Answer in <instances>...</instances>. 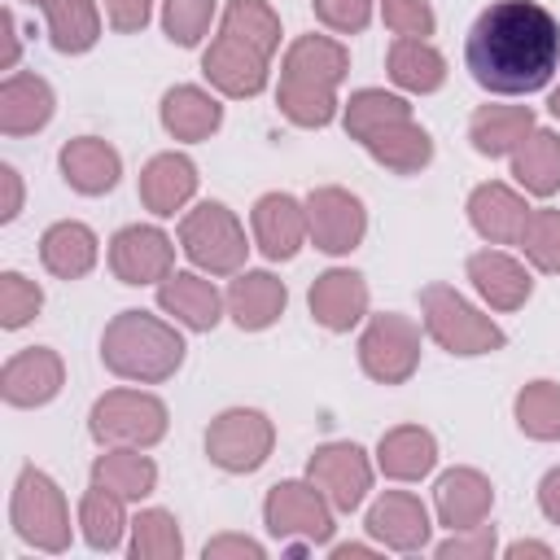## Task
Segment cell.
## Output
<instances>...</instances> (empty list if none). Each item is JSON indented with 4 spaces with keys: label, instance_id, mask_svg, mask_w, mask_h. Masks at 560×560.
<instances>
[{
    "label": "cell",
    "instance_id": "obj_1",
    "mask_svg": "<svg viewBox=\"0 0 560 560\" xmlns=\"http://www.w3.org/2000/svg\"><path fill=\"white\" fill-rule=\"evenodd\" d=\"M464 66L494 96H529L560 66V22L534 0H499L472 22Z\"/></svg>",
    "mask_w": 560,
    "mask_h": 560
},
{
    "label": "cell",
    "instance_id": "obj_2",
    "mask_svg": "<svg viewBox=\"0 0 560 560\" xmlns=\"http://www.w3.org/2000/svg\"><path fill=\"white\" fill-rule=\"evenodd\" d=\"M350 70L346 44L328 35H298L280 66L276 105L298 127H328L337 118V88Z\"/></svg>",
    "mask_w": 560,
    "mask_h": 560
},
{
    "label": "cell",
    "instance_id": "obj_3",
    "mask_svg": "<svg viewBox=\"0 0 560 560\" xmlns=\"http://www.w3.org/2000/svg\"><path fill=\"white\" fill-rule=\"evenodd\" d=\"M101 363L122 381L158 385L179 372L184 337L149 311H118L101 332Z\"/></svg>",
    "mask_w": 560,
    "mask_h": 560
},
{
    "label": "cell",
    "instance_id": "obj_4",
    "mask_svg": "<svg viewBox=\"0 0 560 560\" xmlns=\"http://www.w3.org/2000/svg\"><path fill=\"white\" fill-rule=\"evenodd\" d=\"M420 315H424V332L446 350V354H494L503 350V328L481 315L468 298H459L451 284H424L420 289Z\"/></svg>",
    "mask_w": 560,
    "mask_h": 560
},
{
    "label": "cell",
    "instance_id": "obj_5",
    "mask_svg": "<svg viewBox=\"0 0 560 560\" xmlns=\"http://www.w3.org/2000/svg\"><path fill=\"white\" fill-rule=\"evenodd\" d=\"M9 521H13L18 538L31 542V547H39V551H66L70 547V508H66V494L39 468H22L18 472Z\"/></svg>",
    "mask_w": 560,
    "mask_h": 560
},
{
    "label": "cell",
    "instance_id": "obj_6",
    "mask_svg": "<svg viewBox=\"0 0 560 560\" xmlns=\"http://www.w3.org/2000/svg\"><path fill=\"white\" fill-rule=\"evenodd\" d=\"M179 249L188 254L192 267L210 271V276H236L245 267V228L236 223V214L223 201H201L184 214L179 223Z\"/></svg>",
    "mask_w": 560,
    "mask_h": 560
},
{
    "label": "cell",
    "instance_id": "obj_7",
    "mask_svg": "<svg viewBox=\"0 0 560 560\" xmlns=\"http://www.w3.org/2000/svg\"><path fill=\"white\" fill-rule=\"evenodd\" d=\"M166 402L144 389H109L92 402L88 433L101 446H153L166 438Z\"/></svg>",
    "mask_w": 560,
    "mask_h": 560
},
{
    "label": "cell",
    "instance_id": "obj_8",
    "mask_svg": "<svg viewBox=\"0 0 560 560\" xmlns=\"http://www.w3.org/2000/svg\"><path fill=\"white\" fill-rule=\"evenodd\" d=\"M262 521L271 529V538L302 547H324L332 538V503L324 499V490L306 477V481H280L267 490L262 503Z\"/></svg>",
    "mask_w": 560,
    "mask_h": 560
},
{
    "label": "cell",
    "instance_id": "obj_9",
    "mask_svg": "<svg viewBox=\"0 0 560 560\" xmlns=\"http://www.w3.org/2000/svg\"><path fill=\"white\" fill-rule=\"evenodd\" d=\"M359 368L381 385L411 381V372L420 368V324L398 311L372 315L359 337Z\"/></svg>",
    "mask_w": 560,
    "mask_h": 560
},
{
    "label": "cell",
    "instance_id": "obj_10",
    "mask_svg": "<svg viewBox=\"0 0 560 560\" xmlns=\"http://www.w3.org/2000/svg\"><path fill=\"white\" fill-rule=\"evenodd\" d=\"M276 446V424L254 407H232L210 420L206 429V455L223 472H254L267 464Z\"/></svg>",
    "mask_w": 560,
    "mask_h": 560
},
{
    "label": "cell",
    "instance_id": "obj_11",
    "mask_svg": "<svg viewBox=\"0 0 560 560\" xmlns=\"http://www.w3.org/2000/svg\"><path fill=\"white\" fill-rule=\"evenodd\" d=\"M306 477L324 490L332 512H354L372 490V464L354 442H324L306 459Z\"/></svg>",
    "mask_w": 560,
    "mask_h": 560
},
{
    "label": "cell",
    "instance_id": "obj_12",
    "mask_svg": "<svg viewBox=\"0 0 560 560\" xmlns=\"http://www.w3.org/2000/svg\"><path fill=\"white\" fill-rule=\"evenodd\" d=\"M306 228H311V245L324 254H350L363 232H368V214L363 201L337 184L311 188L306 192Z\"/></svg>",
    "mask_w": 560,
    "mask_h": 560
},
{
    "label": "cell",
    "instance_id": "obj_13",
    "mask_svg": "<svg viewBox=\"0 0 560 560\" xmlns=\"http://www.w3.org/2000/svg\"><path fill=\"white\" fill-rule=\"evenodd\" d=\"M175 267V245L153 223H131L109 241V271L122 284H162Z\"/></svg>",
    "mask_w": 560,
    "mask_h": 560
},
{
    "label": "cell",
    "instance_id": "obj_14",
    "mask_svg": "<svg viewBox=\"0 0 560 560\" xmlns=\"http://www.w3.org/2000/svg\"><path fill=\"white\" fill-rule=\"evenodd\" d=\"M267 61L258 48L241 44L236 35L219 31L210 39V48L201 52V74L210 79V88H219L223 96H258L267 88Z\"/></svg>",
    "mask_w": 560,
    "mask_h": 560
},
{
    "label": "cell",
    "instance_id": "obj_15",
    "mask_svg": "<svg viewBox=\"0 0 560 560\" xmlns=\"http://www.w3.org/2000/svg\"><path fill=\"white\" fill-rule=\"evenodd\" d=\"M61 381H66V368L57 359V350L48 346H26L18 350L4 372H0V398L9 407H44L61 394Z\"/></svg>",
    "mask_w": 560,
    "mask_h": 560
},
{
    "label": "cell",
    "instance_id": "obj_16",
    "mask_svg": "<svg viewBox=\"0 0 560 560\" xmlns=\"http://www.w3.org/2000/svg\"><path fill=\"white\" fill-rule=\"evenodd\" d=\"M249 223H254L258 249L271 262H289L306 245V236H311V228H306V201H298L289 192H262L254 201Z\"/></svg>",
    "mask_w": 560,
    "mask_h": 560
},
{
    "label": "cell",
    "instance_id": "obj_17",
    "mask_svg": "<svg viewBox=\"0 0 560 560\" xmlns=\"http://www.w3.org/2000/svg\"><path fill=\"white\" fill-rule=\"evenodd\" d=\"M311 319L328 332H350L363 315H368V284L359 271L350 267H332L324 276H315L311 293H306Z\"/></svg>",
    "mask_w": 560,
    "mask_h": 560
},
{
    "label": "cell",
    "instance_id": "obj_18",
    "mask_svg": "<svg viewBox=\"0 0 560 560\" xmlns=\"http://www.w3.org/2000/svg\"><path fill=\"white\" fill-rule=\"evenodd\" d=\"M529 206L516 188L490 179V184H477L468 192V223L477 228V236H486L490 245H516L525 223H529Z\"/></svg>",
    "mask_w": 560,
    "mask_h": 560
},
{
    "label": "cell",
    "instance_id": "obj_19",
    "mask_svg": "<svg viewBox=\"0 0 560 560\" xmlns=\"http://www.w3.org/2000/svg\"><path fill=\"white\" fill-rule=\"evenodd\" d=\"M429 508L407 490H385L368 508V534L389 551H420L429 542Z\"/></svg>",
    "mask_w": 560,
    "mask_h": 560
},
{
    "label": "cell",
    "instance_id": "obj_20",
    "mask_svg": "<svg viewBox=\"0 0 560 560\" xmlns=\"http://www.w3.org/2000/svg\"><path fill=\"white\" fill-rule=\"evenodd\" d=\"M468 280L481 293V302L490 311H521L534 293V280L525 271V262H516L503 249H477L468 254Z\"/></svg>",
    "mask_w": 560,
    "mask_h": 560
},
{
    "label": "cell",
    "instance_id": "obj_21",
    "mask_svg": "<svg viewBox=\"0 0 560 560\" xmlns=\"http://www.w3.org/2000/svg\"><path fill=\"white\" fill-rule=\"evenodd\" d=\"M433 508H438V521L446 529H472V525H481L490 516L494 486L477 468H451L433 486Z\"/></svg>",
    "mask_w": 560,
    "mask_h": 560
},
{
    "label": "cell",
    "instance_id": "obj_22",
    "mask_svg": "<svg viewBox=\"0 0 560 560\" xmlns=\"http://www.w3.org/2000/svg\"><path fill=\"white\" fill-rule=\"evenodd\" d=\"M57 162H61V179H66L74 192H83V197H101V192H109V188L118 184V175H122V158H118V149L105 144L101 136L66 140L61 153H57Z\"/></svg>",
    "mask_w": 560,
    "mask_h": 560
},
{
    "label": "cell",
    "instance_id": "obj_23",
    "mask_svg": "<svg viewBox=\"0 0 560 560\" xmlns=\"http://www.w3.org/2000/svg\"><path fill=\"white\" fill-rule=\"evenodd\" d=\"M158 306L166 315H175V324H184L192 332H210L219 324L228 298H219V289L197 271H171L158 284Z\"/></svg>",
    "mask_w": 560,
    "mask_h": 560
},
{
    "label": "cell",
    "instance_id": "obj_24",
    "mask_svg": "<svg viewBox=\"0 0 560 560\" xmlns=\"http://www.w3.org/2000/svg\"><path fill=\"white\" fill-rule=\"evenodd\" d=\"M284 302H289V289L271 271H236V280L228 284V315L245 332L271 328L284 315Z\"/></svg>",
    "mask_w": 560,
    "mask_h": 560
},
{
    "label": "cell",
    "instance_id": "obj_25",
    "mask_svg": "<svg viewBox=\"0 0 560 560\" xmlns=\"http://www.w3.org/2000/svg\"><path fill=\"white\" fill-rule=\"evenodd\" d=\"M52 109H57V96L39 74L13 70L0 83V131L4 136H31V131L48 127Z\"/></svg>",
    "mask_w": 560,
    "mask_h": 560
},
{
    "label": "cell",
    "instance_id": "obj_26",
    "mask_svg": "<svg viewBox=\"0 0 560 560\" xmlns=\"http://www.w3.org/2000/svg\"><path fill=\"white\" fill-rule=\"evenodd\" d=\"M192 192H197V166H192V158H184V153H158V158L144 162V171H140V201L158 219L184 210L192 201Z\"/></svg>",
    "mask_w": 560,
    "mask_h": 560
},
{
    "label": "cell",
    "instance_id": "obj_27",
    "mask_svg": "<svg viewBox=\"0 0 560 560\" xmlns=\"http://www.w3.org/2000/svg\"><path fill=\"white\" fill-rule=\"evenodd\" d=\"M96 254H101V241L88 223H74V219H61L52 223L44 236H39V262L57 276V280H79L96 267Z\"/></svg>",
    "mask_w": 560,
    "mask_h": 560
},
{
    "label": "cell",
    "instance_id": "obj_28",
    "mask_svg": "<svg viewBox=\"0 0 560 560\" xmlns=\"http://www.w3.org/2000/svg\"><path fill=\"white\" fill-rule=\"evenodd\" d=\"M438 464V442L420 424H398L376 442V468L394 481H420Z\"/></svg>",
    "mask_w": 560,
    "mask_h": 560
},
{
    "label": "cell",
    "instance_id": "obj_29",
    "mask_svg": "<svg viewBox=\"0 0 560 560\" xmlns=\"http://www.w3.org/2000/svg\"><path fill=\"white\" fill-rule=\"evenodd\" d=\"M534 131L529 105H481L468 118V140L481 158H508L521 149V140Z\"/></svg>",
    "mask_w": 560,
    "mask_h": 560
},
{
    "label": "cell",
    "instance_id": "obj_30",
    "mask_svg": "<svg viewBox=\"0 0 560 560\" xmlns=\"http://www.w3.org/2000/svg\"><path fill=\"white\" fill-rule=\"evenodd\" d=\"M92 486L118 494V499H144L158 486V464L140 455V446H105V455L92 459Z\"/></svg>",
    "mask_w": 560,
    "mask_h": 560
},
{
    "label": "cell",
    "instance_id": "obj_31",
    "mask_svg": "<svg viewBox=\"0 0 560 560\" xmlns=\"http://www.w3.org/2000/svg\"><path fill=\"white\" fill-rule=\"evenodd\" d=\"M219 122H223V105L206 88L179 83L162 96V127L175 140H206L219 131Z\"/></svg>",
    "mask_w": 560,
    "mask_h": 560
},
{
    "label": "cell",
    "instance_id": "obj_32",
    "mask_svg": "<svg viewBox=\"0 0 560 560\" xmlns=\"http://www.w3.org/2000/svg\"><path fill=\"white\" fill-rule=\"evenodd\" d=\"M363 149L385 171H394V175H416V171H424L433 162V140H429V131L416 118H402L394 127H381L376 136L363 140Z\"/></svg>",
    "mask_w": 560,
    "mask_h": 560
},
{
    "label": "cell",
    "instance_id": "obj_33",
    "mask_svg": "<svg viewBox=\"0 0 560 560\" xmlns=\"http://www.w3.org/2000/svg\"><path fill=\"white\" fill-rule=\"evenodd\" d=\"M389 79L402 88V92H438L446 83V57L429 44V39H411V35H398L389 44Z\"/></svg>",
    "mask_w": 560,
    "mask_h": 560
},
{
    "label": "cell",
    "instance_id": "obj_34",
    "mask_svg": "<svg viewBox=\"0 0 560 560\" xmlns=\"http://www.w3.org/2000/svg\"><path fill=\"white\" fill-rule=\"evenodd\" d=\"M512 175L525 192L534 197H551L560 192V136L547 127H534L521 149L512 153Z\"/></svg>",
    "mask_w": 560,
    "mask_h": 560
},
{
    "label": "cell",
    "instance_id": "obj_35",
    "mask_svg": "<svg viewBox=\"0 0 560 560\" xmlns=\"http://www.w3.org/2000/svg\"><path fill=\"white\" fill-rule=\"evenodd\" d=\"M402 118H411V105H407L402 96L385 92V88H359V92L346 101V114H341L346 136L359 140V144H363L368 136H376L381 127H394V122H402Z\"/></svg>",
    "mask_w": 560,
    "mask_h": 560
},
{
    "label": "cell",
    "instance_id": "obj_36",
    "mask_svg": "<svg viewBox=\"0 0 560 560\" xmlns=\"http://www.w3.org/2000/svg\"><path fill=\"white\" fill-rule=\"evenodd\" d=\"M48 18V35H52V48L57 52H88L96 39H101V13H96V0H52L44 9Z\"/></svg>",
    "mask_w": 560,
    "mask_h": 560
},
{
    "label": "cell",
    "instance_id": "obj_37",
    "mask_svg": "<svg viewBox=\"0 0 560 560\" xmlns=\"http://www.w3.org/2000/svg\"><path fill=\"white\" fill-rule=\"evenodd\" d=\"M219 31L236 35L241 44L258 48L262 57H271L280 48V18H276V9L267 0H228Z\"/></svg>",
    "mask_w": 560,
    "mask_h": 560
},
{
    "label": "cell",
    "instance_id": "obj_38",
    "mask_svg": "<svg viewBox=\"0 0 560 560\" xmlns=\"http://www.w3.org/2000/svg\"><path fill=\"white\" fill-rule=\"evenodd\" d=\"M122 503H127V499H118V494H109V490H101V486H92V490L83 494V503H79V525H83L88 547L114 551V547L122 542V529H127Z\"/></svg>",
    "mask_w": 560,
    "mask_h": 560
},
{
    "label": "cell",
    "instance_id": "obj_39",
    "mask_svg": "<svg viewBox=\"0 0 560 560\" xmlns=\"http://www.w3.org/2000/svg\"><path fill=\"white\" fill-rule=\"evenodd\" d=\"M516 424L534 442L560 438V385L556 381H529L516 394Z\"/></svg>",
    "mask_w": 560,
    "mask_h": 560
},
{
    "label": "cell",
    "instance_id": "obj_40",
    "mask_svg": "<svg viewBox=\"0 0 560 560\" xmlns=\"http://www.w3.org/2000/svg\"><path fill=\"white\" fill-rule=\"evenodd\" d=\"M131 556L136 560H179L184 556V534L179 521L162 508H149L131 521Z\"/></svg>",
    "mask_w": 560,
    "mask_h": 560
},
{
    "label": "cell",
    "instance_id": "obj_41",
    "mask_svg": "<svg viewBox=\"0 0 560 560\" xmlns=\"http://www.w3.org/2000/svg\"><path fill=\"white\" fill-rule=\"evenodd\" d=\"M214 4L219 0H162V31L171 44L192 48L206 39L210 22H214Z\"/></svg>",
    "mask_w": 560,
    "mask_h": 560
},
{
    "label": "cell",
    "instance_id": "obj_42",
    "mask_svg": "<svg viewBox=\"0 0 560 560\" xmlns=\"http://www.w3.org/2000/svg\"><path fill=\"white\" fill-rule=\"evenodd\" d=\"M516 245L538 271L560 276V210H534Z\"/></svg>",
    "mask_w": 560,
    "mask_h": 560
},
{
    "label": "cell",
    "instance_id": "obj_43",
    "mask_svg": "<svg viewBox=\"0 0 560 560\" xmlns=\"http://www.w3.org/2000/svg\"><path fill=\"white\" fill-rule=\"evenodd\" d=\"M44 306V289L35 280H26L22 271H4L0 276V324L13 332L22 324H31Z\"/></svg>",
    "mask_w": 560,
    "mask_h": 560
},
{
    "label": "cell",
    "instance_id": "obj_44",
    "mask_svg": "<svg viewBox=\"0 0 560 560\" xmlns=\"http://www.w3.org/2000/svg\"><path fill=\"white\" fill-rule=\"evenodd\" d=\"M381 13H385V26L394 35H411V39L433 35V4L429 0H381Z\"/></svg>",
    "mask_w": 560,
    "mask_h": 560
},
{
    "label": "cell",
    "instance_id": "obj_45",
    "mask_svg": "<svg viewBox=\"0 0 560 560\" xmlns=\"http://www.w3.org/2000/svg\"><path fill=\"white\" fill-rule=\"evenodd\" d=\"M311 9L337 35H359L372 22V0H311Z\"/></svg>",
    "mask_w": 560,
    "mask_h": 560
},
{
    "label": "cell",
    "instance_id": "obj_46",
    "mask_svg": "<svg viewBox=\"0 0 560 560\" xmlns=\"http://www.w3.org/2000/svg\"><path fill=\"white\" fill-rule=\"evenodd\" d=\"M494 556V525H472V529H451L446 542H438V560H490Z\"/></svg>",
    "mask_w": 560,
    "mask_h": 560
},
{
    "label": "cell",
    "instance_id": "obj_47",
    "mask_svg": "<svg viewBox=\"0 0 560 560\" xmlns=\"http://www.w3.org/2000/svg\"><path fill=\"white\" fill-rule=\"evenodd\" d=\"M149 13H153V0H105V18H109V26L122 31V35L144 31Z\"/></svg>",
    "mask_w": 560,
    "mask_h": 560
},
{
    "label": "cell",
    "instance_id": "obj_48",
    "mask_svg": "<svg viewBox=\"0 0 560 560\" xmlns=\"http://www.w3.org/2000/svg\"><path fill=\"white\" fill-rule=\"evenodd\" d=\"M206 560H262V542L245 534H219L206 542Z\"/></svg>",
    "mask_w": 560,
    "mask_h": 560
},
{
    "label": "cell",
    "instance_id": "obj_49",
    "mask_svg": "<svg viewBox=\"0 0 560 560\" xmlns=\"http://www.w3.org/2000/svg\"><path fill=\"white\" fill-rule=\"evenodd\" d=\"M0 188H4L0 219L9 223V219H18V210H22V179H18V171H13V166H0Z\"/></svg>",
    "mask_w": 560,
    "mask_h": 560
},
{
    "label": "cell",
    "instance_id": "obj_50",
    "mask_svg": "<svg viewBox=\"0 0 560 560\" xmlns=\"http://www.w3.org/2000/svg\"><path fill=\"white\" fill-rule=\"evenodd\" d=\"M538 508L551 525H560V468H551L542 481H538Z\"/></svg>",
    "mask_w": 560,
    "mask_h": 560
},
{
    "label": "cell",
    "instance_id": "obj_51",
    "mask_svg": "<svg viewBox=\"0 0 560 560\" xmlns=\"http://www.w3.org/2000/svg\"><path fill=\"white\" fill-rule=\"evenodd\" d=\"M18 18L13 13H4V57H0V70H13V61H18Z\"/></svg>",
    "mask_w": 560,
    "mask_h": 560
},
{
    "label": "cell",
    "instance_id": "obj_52",
    "mask_svg": "<svg viewBox=\"0 0 560 560\" xmlns=\"http://www.w3.org/2000/svg\"><path fill=\"white\" fill-rule=\"evenodd\" d=\"M525 556L551 560V547H547V542H529V538H521V542H512V547H508V560H525Z\"/></svg>",
    "mask_w": 560,
    "mask_h": 560
},
{
    "label": "cell",
    "instance_id": "obj_53",
    "mask_svg": "<svg viewBox=\"0 0 560 560\" xmlns=\"http://www.w3.org/2000/svg\"><path fill=\"white\" fill-rule=\"evenodd\" d=\"M350 556H372V547H363V542H341V547H332V560H350Z\"/></svg>",
    "mask_w": 560,
    "mask_h": 560
},
{
    "label": "cell",
    "instance_id": "obj_54",
    "mask_svg": "<svg viewBox=\"0 0 560 560\" xmlns=\"http://www.w3.org/2000/svg\"><path fill=\"white\" fill-rule=\"evenodd\" d=\"M547 109H551V114H556V118H560V88H556V92H551V101H547Z\"/></svg>",
    "mask_w": 560,
    "mask_h": 560
},
{
    "label": "cell",
    "instance_id": "obj_55",
    "mask_svg": "<svg viewBox=\"0 0 560 560\" xmlns=\"http://www.w3.org/2000/svg\"><path fill=\"white\" fill-rule=\"evenodd\" d=\"M31 4H39V9H48V4H52V0H31Z\"/></svg>",
    "mask_w": 560,
    "mask_h": 560
}]
</instances>
